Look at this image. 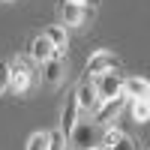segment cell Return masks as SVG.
Listing matches in <instances>:
<instances>
[{
	"instance_id": "cell-14",
	"label": "cell",
	"mask_w": 150,
	"mask_h": 150,
	"mask_svg": "<svg viewBox=\"0 0 150 150\" xmlns=\"http://www.w3.org/2000/svg\"><path fill=\"white\" fill-rule=\"evenodd\" d=\"M126 105L132 111L135 123H147L150 120V99H126Z\"/></svg>"
},
{
	"instance_id": "cell-3",
	"label": "cell",
	"mask_w": 150,
	"mask_h": 150,
	"mask_svg": "<svg viewBox=\"0 0 150 150\" xmlns=\"http://www.w3.org/2000/svg\"><path fill=\"white\" fill-rule=\"evenodd\" d=\"M33 66L27 63L24 57H15L9 63V93H15V96H24L33 87Z\"/></svg>"
},
{
	"instance_id": "cell-16",
	"label": "cell",
	"mask_w": 150,
	"mask_h": 150,
	"mask_svg": "<svg viewBox=\"0 0 150 150\" xmlns=\"http://www.w3.org/2000/svg\"><path fill=\"white\" fill-rule=\"evenodd\" d=\"M27 150H48V132H33L27 141Z\"/></svg>"
},
{
	"instance_id": "cell-4",
	"label": "cell",
	"mask_w": 150,
	"mask_h": 150,
	"mask_svg": "<svg viewBox=\"0 0 150 150\" xmlns=\"http://www.w3.org/2000/svg\"><path fill=\"white\" fill-rule=\"evenodd\" d=\"M57 9H60V18H63V24H69L72 30H78V27H84V24H90V18L96 15V9L78 3V0H60Z\"/></svg>"
},
{
	"instance_id": "cell-12",
	"label": "cell",
	"mask_w": 150,
	"mask_h": 150,
	"mask_svg": "<svg viewBox=\"0 0 150 150\" xmlns=\"http://www.w3.org/2000/svg\"><path fill=\"white\" fill-rule=\"evenodd\" d=\"M54 54H57V51H54V45L45 39V33H39V36L30 42V60H33V63H39V66H42V63H48Z\"/></svg>"
},
{
	"instance_id": "cell-2",
	"label": "cell",
	"mask_w": 150,
	"mask_h": 150,
	"mask_svg": "<svg viewBox=\"0 0 150 150\" xmlns=\"http://www.w3.org/2000/svg\"><path fill=\"white\" fill-rule=\"evenodd\" d=\"M120 66V57L114 51H108V48H99V51H93L90 57H87V63H84V78L81 81H93V75L99 78V75H105V72H114Z\"/></svg>"
},
{
	"instance_id": "cell-8",
	"label": "cell",
	"mask_w": 150,
	"mask_h": 150,
	"mask_svg": "<svg viewBox=\"0 0 150 150\" xmlns=\"http://www.w3.org/2000/svg\"><path fill=\"white\" fill-rule=\"evenodd\" d=\"M75 99H78V108L81 114H93L99 108V93H96V84L93 81H81L78 90H75Z\"/></svg>"
},
{
	"instance_id": "cell-7",
	"label": "cell",
	"mask_w": 150,
	"mask_h": 150,
	"mask_svg": "<svg viewBox=\"0 0 150 150\" xmlns=\"http://www.w3.org/2000/svg\"><path fill=\"white\" fill-rule=\"evenodd\" d=\"M78 117H81L78 99L69 96V99H66V105H63V111H60V123H57V129L63 132V138H66V141H69V135H72V129H75V123H78Z\"/></svg>"
},
{
	"instance_id": "cell-17",
	"label": "cell",
	"mask_w": 150,
	"mask_h": 150,
	"mask_svg": "<svg viewBox=\"0 0 150 150\" xmlns=\"http://www.w3.org/2000/svg\"><path fill=\"white\" fill-rule=\"evenodd\" d=\"M6 90H9V66L0 63V93H6Z\"/></svg>"
},
{
	"instance_id": "cell-11",
	"label": "cell",
	"mask_w": 150,
	"mask_h": 150,
	"mask_svg": "<svg viewBox=\"0 0 150 150\" xmlns=\"http://www.w3.org/2000/svg\"><path fill=\"white\" fill-rule=\"evenodd\" d=\"M123 96L126 99H150V81L141 75H129L123 81Z\"/></svg>"
},
{
	"instance_id": "cell-19",
	"label": "cell",
	"mask_w": 150,
	"mask_h": 150,
	"mask_svg": "<svg viewBox=\"0 0 150 150\" xmlns=\"http://www.w3.org/2000/svg\"><path fill=\"white\" fill-rule=\"evenodd\" d=\"M96 150H102V147H96Z\"/></svg>"
},
{
	"instance_id": "cell-6",
	"label": "cell",
	"mask_w": 150,
	"mask_h": 150,
	"mask_svg": "<svg viewBox=\"0 0 150 150\" xmlns=\"http://www.w3.org/2000/svg\"><path fill=\"white\" fill-rule=\"evenodd\" d=\"M123 75L114 69V72H105V75H99V78L93 81L96 84V93H99V102H102V99H111V96H120L123 93Z\"/></svg>"
},
{
	"instance_id": "cell-13",
	"label": "cell",
	"mask_w": 150,
	"mask_h": 150,
	"mask_svg": "<svg viewBox=\"0 0 150 150\" xmlns=\"http://www.w3.org/2000/svg\"><path fill=\"white\" fill-rule=\"evenodd\" d=\"M45 39L54 45V51H57V54H63V51H66V30L60 27V24H48V27H45Z\"/></svg>"
},
{
	"instance_id": "cell-1",
	"label": "cell",
	"mask_w": 150,
	"mask_h": 150,
	"mask_svg": "<svg viewBox=\"0 0 150 150\" xmlns=\"http://www.w3.org/2000/svg\"><path fill=\"white\" fill-rule=\"evenodd\" d=\"M102 132L105 126H99L96 120H78L66 144L72 150H96V147H102Z\"/></svg>"
},
{
	"instance_id": "cell-9",
	"label": "cell",
	"mask_w": 150,
	"mask_h": 150,
	"mask_svg": "<svg viewBox=\"0 0 150 150\" xmlns=\"http://www.w3.org/2000/svg\"><path fill=\"white\" fill-rule=\"evenodd\" d=\"M66 75V63H63V54H54L48 63H42V81L48 87H60V81H63Z\"/></svg>"
},
{
	"instance_id": "cell-10",
	"label": "cell",
	"mask_w": 150,
	"mask_h": 150,
	"mask_svg": "<svg viewBox=\"0 0 150 150\" xmlns=\"http://www.w3.org/2000/svg\"><path fill=\"white\" fill-rule=\"evenodd\" d=\"M102 150H135V141L129 138L126 132L105 126V132H102Z\"/></svg>"
},
{
	"instance_id": "cell-15",
	"label": "cell",
	"mask_w": 150,
	"mask_h": 150,
	"mask_svg": "<svg viewBox=\"0 0 150 150\" xmlns=\"http://www.w3.org/2000/svg\"><path fill=\"white\" fill-rule=\"evenodd\" d=\"M48 150H69V144H66L60 129H48Z\"/></svg>"
},
{
	"instance_id": "cell-5",
	"label": "cell",
	"mask_w": 150,
	"mask_h": 150,
	"mask_svg": "<svg viewBox=\"0 0 150 150\" xmlns=\"http://www.w3.org/2000/svg\"><path fill=\"white\" fill-rule=\"evenodd\" d=\"M123 105H126V96H111V99H102L99 102V108L93 111V120L99 123V126H111V123L117 120V114L123 111Z\"/></svg>"
},
{
	"instance_id": "cell-18",
	"label": "cell",
	"mask_w": 150,
	"mask_h": 150,
	"mask_svg": "<svg viewBox=\"0 0 150 150\" xmlns=\"http://www.w3.org/2000/svg\"><path fill=\"white\" fill-rule=\"evenodd\" d=\"M57 3H60V0H57ZM78 3H84V6H90V9H96V6H99V0H78Z\"/></svg>"
}]
</instances>
